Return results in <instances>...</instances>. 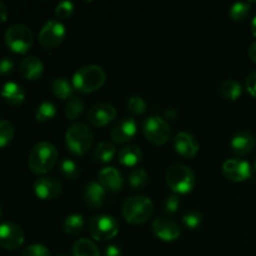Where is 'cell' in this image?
<instances>
[{
  "label": "cell",
  "instance_id": "obj_1",
  "mask_svg": "<svg viewBox=\"0 0 256 256\" xmlns=\"http://www.w3.org/2000/svg\"><path fill=\"white\" fill-rule=\"evenodd\" d=\"M154 204L152 199L145 195H134L122 202V214L129 224L142 225L152 218Z\"/></svg>",
  "mask_w": 256,
  "mask_h": 256
},
{
  "label": "cell",
  "instance_id": "obj_2",
  "mask_svg": "<svg viewBox=\"0 0 256 256\" xmlns=\"http://www.w3.org/2000/svg\"><path fill=\"white\" fill-rule=\"evenodd\" d=\"M58 160V150L52 142H40L34 145L29 154L28 164L34 174L44 175L55 166Z\"/></svg>",
  "mask_w": 256,
  "mask_h": 256
},
{
  "label": "cell",
  "instance_id": "obj_3",
  "mask_svg": "<svg viewBox=\"0 0 256 256\" xmlns=\"http://www.w3.org/2000/svg\"><path fill=\"white\" fill-rule=\"evenodd\" d=\"M94 142V134L89 125L85 122H74L68 128L65 132V142L66 148L72 154L76 156H82L92 148Z\"/></svg>",
  "mask_w": 256,
  "mask_h": 256
},
{
  "label": "cell",
  "instance_id": "obj_4",
  "mask_svg": "<svg viewBox=\"0 0 256 256\" xmlns=\"http://www.w3.org/2000/svg\"><path fill=\"white\" fill-rule=\"evenodd\" d=\"M106 82V72L98 65H86L78 70L72 76V86L80 92H92L99 90Z\"/></svg>",
  "mask_w": 256,
  "mask_h": 256
},
{
  "label": "cell",
  "instance_id": "obj_5",
  "mask_svg": "<svg viewBox=\"0 0 256 256\" xmlns=\"http://www.w3.org/2000/svg\"><path fill=\"white\" fill-rule=\"evenodd\" d=\"M195 174L188 165L174 164L166 172V184L176 194H188L195 188Z\"/></svg>",
  "mask_w": 256,
  "mask_h": 256
},
{
  "label": "cell",
  "instance_id": "obj_6",
  "mask_svg": "<svg viewBox=\"0 0 256 256\" xmlns=\"http://www.w3.org/2000/svg\"><path fill=\"white\" fill-rule=\"evenodd\" d=\"M5 44L16 54H25L34 44V35L24 24H14L5 32Z\"/></svg>",
  "mask_w": 256,
  "mask_h": 256
},
{
  "label": "cell",
  "instance_id": "obj_7",
  "mask_svg": "<svg viewBox=\"0 0 256 256\" xmlns=\"http://www.w3.org/2000/svg\"><path fill=\"white\" fill-rule=\"evenodd\" d=\"M90 235L96 242H106L114 239L119 232V224L115 218L106 214L94 215L89 219L88 224Z\"/></svg>",
  "mask_w": 256,
  "mask_h": 256
},
{
  "label": "cell",
  "instance_id": "obj_8",
  "mask_svg": "<svg viewBox=\"0 0 256 256\" xmlns=\"http://www.w3.org/2000/svg\"><path fill=\"white\" fill-rule=\"evenodd\" d=\"M142 132L145 138L152 144L164 145L169 142L172 128L165 119L152 115V116L146 118L142 122Z\"/></svg>",
  "mask_w": 256,
  "mask_h": 256
},
{
  "label": "cell",
  "instance_id": "obj_9",
  "mask_svg": "<svg viewBox=\"0 0 256 256\" xmlns=\"http://www.w3.org/2000/svg\"><path fill=\"white\" fill-rule=\"evenodd\" d=\"M65 38V26L59 20L49 19L42 25L39 32V44L46 49L56 48Z\"/></svg>",
  "mask_w": 256,
  "mask_h": 256
},
{
  "label": "cell",
  "instance_id": "obj_10",
  "mask_svg": "<svg viewBox=\"0 0 256 256\" xmlns=\"http://www.w3.org/2000/svg\"><path fill=\"white\" fill-rule=\"evenodd\" d=\"M25 234L22 228L14 222H4L0 225V246L5 250H16L24 244Z\"/></svg>",
  "mask_w": 256,
  "mask_h": 256
},
{
  "label": "cell",
  "instance_id": "obj_11",
  "mask_svg": "<svg viewBox=\"0 0 256 256\" xmlns=\"http://www.w3.org/2000/svg\"><path fill=\"white\" fill-rule=\"evenodd\" d=\"M222 174L228 180L240 182L252 176V166L248 162L242 159H228L222 164Z\"/></svg>",
  "mask_w": 256,
  "mask_h": 256
},
{
  "label": "cell",
  "instance_id": "obj_12",
  "mask_svg": "<svg viewBox=\"0 0 256 256\" xmlns=\"http://www.w3.org/2000/svg\"><path fill=\"white\" fill-rule=\"evenodd\" d=\"M86 118L94 126H105L116 118V109L109 102H96L90 108Z\"/></svg>",
  "mask_w": 256,
  "mask_h": 256
},
{
  "label": "cell",
  "instance_id": "obj_13",
  "mask_svg": "<svg viewBox=\"0 0 256 256\" xmlns=\"http://www.w3.org/2000/svg\"><path fill=\"white\" fill-rule=\"evenodd\" d=\"M152 230L155 236L162 242H174L182 235V230L178 222L169 218H158L152 222Z\"/></svg>",
  "mask_w": 256,
  "mask_h": 256
},
{
  "label": "cell",
  "instance_id": "obj_14",
  "mask_svg": "<svg viewBox=\"0 0 256 256\" xmlns=\"http://www.w3.org/2000/svg\"><path fill=\"white\" fill-rule=\"evenodd\" d=\"M62 185L58 179L52 176L39 178L34 182V192L39 199L54 200L62 194Z\"/></svg>",
  "mask_w": 256,
  "mask_h": 256
},
{
  "label": "cell",
  "instance_id": "obj_15",
  "mask_svg": "<svg viewBox=\"0 0 256 256\" xmlns=\"http://www.w3.org/2000/svg\"><path fill=\"white\" fill-rule=\"evenodd\" d=\"M174 148L175 152L182 155V158L192 159V158L196 156L200 146L194 135L188 132H180L175 135Z\"/></svg>",
  "mask_w": 256,
  "mask_h": 256
},
{
  "label": "cell",
  "instance_id": "obj_16",
  "mask_svg": "<svg viewBox=\"0 0 256 256\" xmlns=\"http://www.w3.org/2000/svg\"><path fill=\"white\" fill-rule=\"evenodd\" d=\"M135 134H136V122L132 118H124L112 128L110 138L116 144H125L130 142Z\"/></svg>",
  "mask_w": 256,
  "mask_h": 256
},
{
  "label": "cell",
  "instance_id": "obj_17",
  "mask_svg": "<svg viewBox=\"0 0 256 256\" xmlns=\"http://www.w3.org/2000/svg\"><path fill=\"white\" fill-rule=\"evenodd\" d=\"M98 180H99V184L105 189V192H120L124 185L122 172L114 166L102 168L98 175Z\"/></svg>",
  "mask_w": 256,
  "mask_h": 256
},
{
  "label": "cell",
  "instance_id": "obj_18",
  "mask_svg": "<svg viewBox=\"0 0 256 256\" xmlns=\"http://www.w3.org/2000/svg\"><path fill=\"white\" fill-rule=\"evenodd\" d=\"M255 136L250 132L246 130H242V132H236V134L232 136V142H230V148H232V152L239 156L242 155H246L254 149L255 146Z\"/></svg>",
  "mask_w": 256,
  "mask_h": 256
},
{
  "label": "cell",
  "instance_id": "obj_19",
  "mask_svg": "<svg viewBox=\"0 0 256 256\" xmlns=\"http://www.w3.org/2000/svg\"><path fill=\"white\" fill-rule=\"evenodd\" d=\"M19 72L22 78L34 82V80L39 79L42 75V72H44V64H42V62L39 58L30 55V56L24 58L20 62Z\"/></svg>",
  "mask_w": 256,
  "mask_h": 256
},
{
  "label": "cell",
  "instance_id": "obj_20",
  "mask_svg": "<svg viewBox=\"0 0 256 256\" xmlns=\"http://www.w3.org/2000/svg\"><path fill=\"white\" fill-rule=\"evenodd\" d=\"M105 194H106V192L99 184V182H90L85 186L82 198H84V202L88 206L92 208V209H99L104 204Z\"/></svg>",
  "mask_w": 256,
  "mask_h": 256
},
{
  "label": "cell",
  "instance_id": "obj_21",
  "mask_svg": "<svg viewBox=\"0 0 256 256\" xmlns=\"http://www.w3.org/2000/svg\"><path fill=\"white\" fill-rule=\"evenodd\" d=\"M0 95L4 99L5 102L12 106H18V105L22 104L25 100V90L20 86L16 82H6L4 86L2 88Z\"/></svg>",
  "mask_w": 256,
  "mask_h": 256
},
{
  "label": "cell",
  "instance_id": "obj_22",
  "mask_svg": "<svg viewBox=\"0 0 256 256\" xmlns=\"http://www.w3.org/2000/svg\"><path fill=\"white\" fill-rule=\"evenodd\" d=\"M142 159V149L136 145H126L120 149L118 154V162L124 166H135Z\"/></svg>",
  "mask_w": 256,
  "mask_h": 256
},
{
  "label": "cell",
  "instance_id": "obj_23",
  "mask_svg": "<svg viewBox=\"0 0 256 256\" xmlns=\"http://www.w3.org/2000/svg\"><path fill=\"white\" fill-rule=\"evenodd\" d=\"M115 152H116V149H115L112 142H102L94 148L92 158L96 164H106L114 159Z\"/></svg>",
  "mask_w": 256,
  "mask_h": 256
},
{
  "label": "cell",
  "instance_id": "obj_24",
  "mask_svg": "<svg viewBox=\"0 0 256 256\" xmlns=\"http://www.w3.org/2000/svg\"><path fill=\"white\" fill-rule=\"evenodd\" d=\"M219 92L224 99L230 100V102H235L242 96V88L236 80L234 79H226L220 84Z\"/></svg>",
  "mask_w": 256,
  "mask_h": 256
},
{
  "label": "cell",
  "instance_id": "obj_25",
  "mask_svg": "<svg viewBox=\"0 0 256 256\" xmlns=\"http://www.w3.org/2000/svg\"><path fill=\"white\" fill-rule=\"evenodd\" d=\"M72 88L74 86L65 78H55L50 84L52 94L62 100L70 99L72 96Z\"/></svg>",
  "mask_w": 256,
  "mask_h": 256
},
{
  "label": "cell",
  "instance_id": "obj_26",
  "mask_svg": "<svg viewBox=\"0 0 256 256\" xmlns=\"http://www.w3.org/2000/svg\"><path fill=\"white\" fill-rule=\"evenodd\" d=\"M72 256H100V252L92 240L82 238L72 245Z\"/></svg>",
  "mask_w": 256,
  "mask_h": 256
},
{
  "label": "cell",
  "instance_id": "obj_27",
  "mask_svg": "<svg viewBox=\"0 0 256 256\" xmlns=\"http://www.w3.org/2000/svg\"><path fill=\"white\" fill-rule=\"evenodd\" d=\"M85 225L84 216L80 214H72L65 218L62 222V230L69 235H78Z\"/></svg>",
  "mask_w": 256,
  "mask_h": 256
},
{
  "label": "cell",
  "instance_id": "obj_28",
  "mask_svg": "<svg viewBox=\"0 0 256 256\" xmlns=\"http://www.w3.org/2000/svg\"><path fill=\"white\" fill-rule=\"evenodd\" d=\"M85 109V102L82 98L72 95L65 104V115L68 119L75 120Z\"/></svg>",
  "mask_w": 256,
  "mask_h": 256
},
{
  "label": "cell",
  "instance_id": "obj_29",
  "mask_svg": "<svg viewBox=\"0 0 256 256\" xmlns=\"http://www.w3.org/2000/svg\"><path fill=\"white\" fill-rule=\"evenodd\" d=\"M128 182H129L130 188H132V189H142L148 184L149 176H148L146 172L142 168H136V169H132L129 172Z\"/></svg>",
  "mask_w": 256,
  "mask_h": 256
},
{
  "label": "cell",
  "instance_id": "obj_30",
  "mask_svg": "<svg viewBox=\"0 0 256 256\" xmlns=\"http://www.w3.org/2000/svg\"><path fill=\"white\" fill-rule=\"evenodd\" d=\"M56 115V106L50 102H42L35 112V119L39 122H49Z\"/></svg>",
  "mask_w": 256,
  "mask_h": 256
},
{
  "label": "cell",
  "instance_id": "obj_31",
  "mask_svg": "<svg viewBox=\"0 0 256 256\" xmlns=\"http://www.w3.org/2000/svg\"><path fill=\"white\" fill-rule=\"evenodd\" d=\"M250 9H252V5L250 2H238L235 4L232 5L229 10V16L232 18L234 22H242L245 18L249 15Z\"/></svg>",
  "mask_w": 256,
  "mask_h": 256
},
{
  "label": "cell",
  "instance_id": "obj_32",
  "mask_svg": "<svg viewBox=\"0 0 256 256\" xmlns=\"http://www.w3.org/2000/svg\"><path fill=\"white\" fill-rule=\"evenodd\" d=\"M14 125L8 120H0V149L8 146L14 139Z\"/></svg>",
  "mask_w": 256,
  "mask_h": 256
},
{
  "label": "cell",
  "instance_id": "obj_33",
  "mask_svg": "<svg viewBox=\"0 0 256 256\" xmlns=\"http://www.w3.org/2000/svg\"><path fill=\"white\" fill-rule=\"evenodd\" d=\"M60 172L62 176L69 180H75L80 176V166L70 159H62L60 162Z\"/></svg>",
  "mask_w": 256,
  "mask_h": 256
},
{
  "label": "cell",
  "instance_id": "obj_34",
  "mask_svg": "<svg viewBox=\"0 0 256 256\" xmlns=\"http://www.w3.org/2000/svg\"><path fill=\"white\" fill-rule=\"evenodd\" d=\"M202 212H198V210H190V212H185V215L182 216V222H184L185 226L188 229H196L200 224H202Z\"/></svg>",
  "mask_w": 256,
  "mask_h": 256
},
{
  "label": "cell",
  "instance_id": "obj_35",
  "mask_svg": "<svg viewBox=\"0 0 256 256\" xmlns=\"http://www.w3.org/2000/svg\"><path fill=\"white\" fill-rule=\"evenodd\" d=\"M128 109L132 114L142 115L146 110V102L140 96H132L128 99Z\"/></svg>",
  "mask_w": 256,
  "mask_h": 256
},
{
  "label": "cell",
  "instance_id": "obj_36",
  "mask_svg": "<svg viewBox=\"0 0 256 256\" xmlns=\"http://www.w3.org/2000/svg\"><path fill=\"white\" fill-rule=\"evenodd\" d=\"M55 16L58 18V19H68V18H70L72 15V12H74V4H72V2H69V0H66V2H59V4L55 6Z\"/></svg>",
  "mask_w": 256,
  "mask_h": 256
},
{
  "label": "cell",
  "instance_id": "obj_37",
  "mask_svg": "<svg viewBox=\"0 0 256 256\" xmlns=\"http://www.w3.org/2000/svg\"><path fill=\"white\" fill-rule=\"evenodd\" d=\"M20 256H52L49 249L42 244H32L25 248Z\"/></svg>",
  "mask_w": 256,
  "mask_h": 256
},
{
  "label": "cell",
  "instance_id": "obj_38",
  "mask_svg": "<svg viewBox=\"0 0 256 256\" xmlns=\"http://www.w3.org/2000/svg\"><path fill=\"white\" fill-rule=\"evenodd\" d=\"M179 206H180V200H179V196H176V195H169V196L165 199L164 210L165 212H168V214H174V212H176V210L179 209Z\"/></svg>",
  "mask_w": 256,
  "mask_h": 256
},
{
  "label": "cell",
  "instance_id": "obj_39",
  "mask_svg": "<svg viewBox=\"0 0 256 256\" xmlns=\"http://www.w3.org/2000/svg\"><path fill=\"white\" fill-rule=\"evenodd\" d=\"M14 70V62L10 58L0 59V75H9Z\"/></svg>",
  "mask_w": 256,
  "mask_h": 256
},
{
  "label": "cell",
  "instance_id": "obj_40",
  "mask_svg": "<svg viewBox=\"0 0 256 256\" xmlns=\"http://www.w3.org/2000/svg\"><path fill=\"white\" fill-rule=\"evenodd\" d=\"M245 88L252 96L256 98V72H252L245 80Z\"/></svg>",
  "mask_w": 256,
  "mask_h": 256
},
{
  "label": "cell",
  "instance_id": "obj_41",
  "mask_svg": "<svg viewBox=\"0 0 256 256\" xmlns=\"http://www.w3.org/2000/svg\"><path fill=\"white\" fill-rule=\"evenodd\" d=\"M105 256H122V250L119 246L112 244L105 249Z\"/></svg>",
  "mask_w": 256,
  "mask_h": 256
},
{
  "label": "cell",
  "instance_id": "obj_42",
  "mask_svg": "<svg viewBox=\"0 0 256 256\" xmlns=\"http://www.w3.org/2000/svg\"><path fill=\"white\" fill-rule=\"evenodd\" d=\"M8 19V9L2 2H0V24L6 22Z\"/></svg>",
  "mask_w": 256,
  "mask_h": 256
},
{
  "label": "cell",
  "instance_id": "obj_43",
  "mask_svg": "<svg viewBox=\"0 0 256 256\" xmlns=\"http://www.w3.org/2000/svg\"><path fill=\"white\" fill-rule=\"evenodd\" d=\"M249 52L250 59H252V62H254L256 64V42H254L252 45H250L249 52Z\"/></svg>",
  "mask_w": 256,
  "mask_h": 256
},
{
  "label": "cell",
  "instance_id": "obj_44",
  "mask_svg": "<svg viewBox=\"0 0 256 256\" xmlns=\"http://www.w3.org/2000/svg\"><path fill=\"white\" fill-rule=\"evenodd\" d=\"M176 115H178L176 110L174 109H166V112H165V118L169 120H174L175 118H176Z\"/></svg>",
  "mask_w": 256,
  "mask_h": 256
},
{
  "label": "cell",
  "instance_id": "obj_45",
  "mask_svg": "<svg viewBox=\"0 0 256 256\" xmlns=\"http://www.w3.org/2000/svg\"><path fill=\"white\" fill-rule=\"evenodd\" d=\"M250 28H252V34L256 38V16L254 18V19H252V26H250Z\"/></svg>",
  "mask_w": 256,
  "mask_h": 256
},
{
  "label": "cell",
  "instance_id": "obj_46",
  "mask_svg": "<svg viewBox=\"0 0 256 256\" xmlns=\"http://www.w3.org/2000/svg\"><path fill=\"white\" fill-rule=\"evenodd\" d=\"M2 206H0V220H2Z\"/></svg>",
  "mask_w": 256,
  "mask_h": 256
},
{
  "label": "cell",
  "instance_id": "obj_47",
  "mask_svg": "<svg viewBox=\"0 0 256 256\" xmlns=\"http://www.w3.org/2000/svg\"><path fill=\"white\" fill-rule=\"evenodd\" d=\"M255 170H256V160H255Z\"/></svg>",
  "mask_w": 256,
  "mask_h": 256
},
{
  "label": "cell",
  "instance_id": "obj_48",
  "mask_svg": "<svg viewBox=\"0 0 256 256\" xmlns=\"http://www.w3.org/2000/svg\"><path fill=\"white\" fill-rule=\"evenodd\" d=\"M58 256H66V255H58Z\"/></svg>",
  "mask_w": 256,
  "mask_h": 256
}]
</instances>
